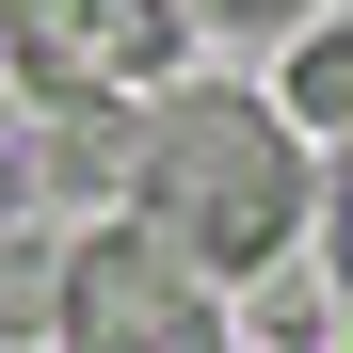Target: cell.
Here are the masks:
<instances>
[{"label": "cell", "mask_w": 353, "mask_h": 353, "mask_svg": "<svg viewBox=\"0 0 353 353\" xmlns=\"http://www.w3.org/2000/svg\"><path fill=\"white\" fill-rule=\"evenodd\" d=\"M112 209H129L193 289H257V273H289V257L321 241V161L289 145L241 81L193 65L176 97L129 112V176H112Z\"/></svg>", "instance_id": "obj_1"}, {"label": "cell", "mask_w": 353, "mask_h": 353, "mask_svg": "<svg viewBox=\"0 0 353 353\" xmlns=\"http://www.w3.org/2000/svg\"><path fill=\"white\" fill-rule=\"evenodd\" d=\"M48 353H241L225 337V289H193L129 209L48 225Z\"/></svg>", "instance_id": "obj_2"}, {"label": "cell", "mask_w": 353, "mask_h": 353, "mask_svg": "<svg viewBox=\"0 0 353 353\" xmlns=\"http://www.w3.org/2000/svg\"><path fill=\"white\" fill-rule=\"evenodd\" d=\"M257 112H273L305 161H337V129H353V17H337V0H321V17H289V65H273Z\"/></svg>", "instance_id": "obj_3"}, {"label": "cell", "mask_w": 353, "mask_h": 353, "mask_svg": "<svg viewBox=\"0 0 353 353\" xmlns=\"http://www.w3.org/2000/svg\"><path fill=\"white\" fill-rule=\"evenodd\" d=\"M225 337H241V353H337V305H321V273L289 257L257 289H225Z\"/></svg>", "instance_id": "obj_4"}, {"label": "cell", "mask_w": 353, "mask_h": 353, "mask_svg": "<svg viewBox=\"0 0 353 353\" xmlns=\"http://www.w3.org/2000/svg\"><path fill=\"white\" fill-rule=\"evenodd\" d=\"M0 353H48V225H0Z\"/></svg>", "instance_id": "obj_5"}, {"label": "cell", "mask_w": 353, "mask_h": 353, "mask_svg": "<svg viewBox=\"0 0 353 353\" xmlns=\"http://www.w3.org/2000/svg\"><path fill=\"white\" fill-rule=\"evenodd\" d=\"M193 17H209V0H193ZM225 17H321V0H225Z\"/></svg>", "instance_id": "obj_6"}]
</instances>
